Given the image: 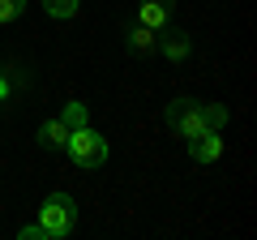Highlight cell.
<instances>
[{
	"label": "cell",
	"mask_w": 257,
	"mask_h": 240,
	"mask_svg": "<svg viewBox=\"0 0 257 240\" xmlns=\"http://www.w3.org/2000/svg\"><path fill=\"white\" fill-rule=\"evenodd\" d=\"M39 227L47 231V240L69 236V231L77 227V206H73V197H69V193L43 197V206H39Z\"/></svg>",
	"instance_id": "obj_1"
},
{
	"label": "cell",
	"mask_w": 257,
	"mask_h": 240,
	"mask_svg": "<svg viewBox=\"0 0 257 240\" xmlns=\"http://www.w3.org/2000/svg\"><path fill=\"white\" fill-rule=\"evenodd\" d=\"M64 150H69V159H73L82 172H94V167L107 163V142H103L99 133L90 129V125H82V129H69Z\"/></svg>",
	"instance_id": "obj_2"
},
{
	"label": "cell",
	"mask_w": 257,
	"mask_h": 240,
	"mask_svg": "<svg viewBox=\"0 0 257 240\" xmlns=\"http://www.w3.org/2000/svg\"><path fill=\"white\" fill-rule=\"evenodd\" d=\"M167 129H176L180 138L202 133V129H206V120H202V103H197V99H176V103H167Z\"/></svg>",
	"instance_id": "obj_3"
},
{
	"label": "cell",
	"mask_w": 257,
	"mask_h": 240,
	"mask_svg": "<svg viewBox=\"0 0 257 240\" xmlns=\"http://www.w3.org/2000/svg\"><path fill=\"white\" fill-rule=\"evenodd\" d=\"M189 142V155L197 159V163H214V159L223 155V138L214 129H202V133H193V138H184Z\"/></svg>",
	"instance_id": "obj_4"
},
{
	"label": "cell",
	"mask_w": 257,
	"mask_h": 240,
	"mask_svg": "<svg viewBox=\"0 0 257 240\" xmlns=\"http://www.w3.org/2000/svg\"><path fill=\"white\" fill-rule=\"evenodd\" d=\"M172 9H176V0H138V22L150 30H163Z\"/></svg>",
	"instance_id": "obj_5"
},
{
	"label": "cell",
	"mask_w": 257,
	"mask_h": 240,
	"mask_svg": "<svg viewBox=\"0 0 257 240\" xmlns=\"http://www.w3.org/2000/svg\"><path fill=\"white\" fill-rule=\"evenodd\" d=\"M124 43H128V52L133 56H150V52H159V30H150V26H128V35H124Z\"/></svg>",
	"instance_id": "obj_6"
},
{
	"label": "cell",
	"mask_w": 257,
	"mask_h": 240,
	"mask_svg": "<svg viewBox=\"0 0 257 240\" xmlns=\"http://www.w3.org/2000/svg\"><path fill=\"white\" fill-rule=\"evenodd\" d=\"M159 47H163L167 60H184V56H189V35L176 30V26H163L159 30Z\"/></svg>",
	"instance_id": "obj_7"
},
{
	"label": "cell",
	"mask_w": 257,
	"mask_h": 240,
	"mask_svg": "<svg viewBox=\"0 0 257 240\" xmlns=\"http://www.w3.org/2000/svg\"><path fill=\"white\" fill-rule=\"evenodd\" d=\"M64 142H69L64 120H43V125H39V146L43 150H64Z\"/></svg>",
	"instance_id": "obj_8"
},
{
	"label": "cell",
	"mask_w": 257,
	"mask_h": 240,
	"mask_svg": "<svg viewBox=\"0 0 257 240\" xmlns=\"http://www.w3.org/2000/svg\"><path fill=\"white\" fill-rule=\"evenodd\" d=\"M64 129H82V125H90V111H86V103H69V107L60 111Z\"/></svg>",
	"instance_id": "obj_9"
},
{
	"label": "cell",
	"mask_w": 257,
	"mask_h": 240,
	"mask_svg": "<svg viewBox=\"0 0 257 240\" xmlns=\"http://www.w3.org/2000/svg\"><path fill=\"white\" fill-rule=\"evenodd\" d=\"M202 120H206V129L219 133L223 125H227V107H223V103H202Z\"/></svg>",
	"instance_id": "obj_10"
},
{
	"label": "cell",
	"mask_w": 257,
	"mask_h": 240,
	"mask_svg": "<svg viewBox=\"0 0 257 240\" xmlns=\"http://www.w3.org/2000/svg\"><path fill=\"white\" fill-rule=\"evenodd\" d=\"M77 5H82V0H43V9L52 13V18H73Z\"/></svg>",
	"instance_id": "obj_11"
},
{
	"label": "cell",
	"mask_w": 257,
	"mask_h": 240,
	"mask_svg": "<svg viewBox=\"0 0 257 240\" xmlns=\"http://www.w3.org/2000/svg\"><path fill=\"white\" fill-rule=\"evenodd\" d=\"M22 13H26V0H0V26L5 22H18Z\"/></svg>",
	"instance_id": "obj_12"
},
{
	"label": "cell",
	"mask_w": 257,
	"mask_h": 240,
	"mask_svg": "<svg viewBox=\"0 0 257 240\" xmlns=\"http://www.w3.org/2000/svg\"><path fill=\"white\" fill-rule=\"evenodd\" d=\"M18 240H47V231L39 227V223H30V227H22V231H18Z\"/></svg>",
	"instance_id": "obj_13"
}]
</instances>
